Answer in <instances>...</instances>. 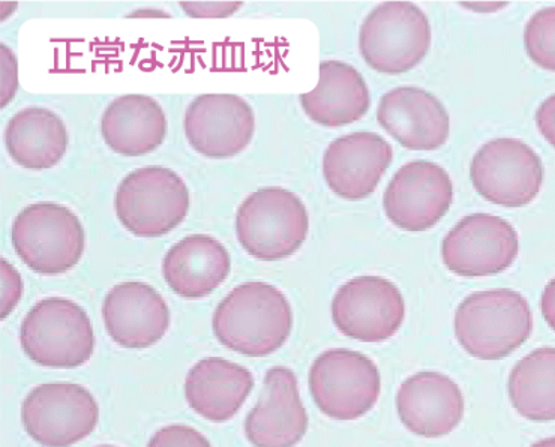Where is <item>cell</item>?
Here are the masks:
<instances>
[{
    "instance_id": "obj_1",
    "label": "cell",
    "mask_w": 555,
    "mask_h": 447,
    "mask_svg": "<svg viewBox=\"0 0 555 447\" xmlns=\"http://www.w3.org/2000/svg\"><path fill=\"white\" fill-rule=\"evenodd\" d=\"M212 328L217 340L229 350L264 358L280 350L291 336L292 305L275 285L245 282L215 309Z\"/></svg>"
},
{
    "instance_id": "obj_2",
    "label": "cell",
    "mask_w": 555,
    "mask_h": 447,
    "mask_svg": "<svg viewBox=\"0 0 555 447\" xmlns=\"http://www.w3.org/2000/svg\"><path fill=\"white\" fill-rule=\"evenodd\" d=\"M533 332V314L521 293L488 290L465 297L455 312V335L473 358H507Z\"/></svg>"
},
{
    "instance_id": "obj_3",
    "label": "cell",
    "mask_w": 555,
    "mask_h": 447,
    "mask_svg": "<svg viewBox=\"0 0 555 447\" xmlns=\"http://www.w3.org/2000/svg\"><path fill=\"white\" fill-rule=\"evenodd\" d=\"M310 217L302 200L284 188H261L236 214V237L249 256L261 261L292 257L307 241Z\"/></svg>"
},
{
    "instance_id": "obj_4",
    "label": "cell",
    "mask_w": 555,
    "mask_h": 447,
    "mask_svg": "<svg viewBox=\"0 0 555 447\" xmlns=\"http://www.w3.org/2000/svg\"><path fill=\"white\" fill-rule=\"evenodd\" d=\"M15 254L42 276H61L83 257V224L68 207L41 202L25 207L11 227Z\"/></svg>"
},
{
    "instance_id": "obj_5",
    "label": "cell",
    "mask_w": 555,
    "mask_h": 447,
    "mask_svg": "<svg viewBox=\"0 0 555 447\" xmlns=\"http://www.w3.org/2000/svg\"><path fill=\"white\" fill-rule=\"evenodd\" d=\"M23 350L41 367L72 370L92 358L91 319L76 302L49 297L27 312L20 328Z\"/></svg>"
},
{
    "instance_id": "obj_6",
    "label": "cell",
    "mask_w": 555,
    "mask_h": 447,
    "mask_svg": "<svg viewBox=\"0 0 555 447\" xmlns=\"http://www.w3.org/2000/svg\"><path fill=\"white\" fill-rule=\"evenodd\" d=\"M117 219L139 238H159L181 226L190 210V192L178 173L166 167H143L117 187Z\"/></svg>"
},
{
    "instance_id": "obj_7",
    "label": "cell",
    "mask_w": 555,
    "mask_h": 447,
    "mask_svg": "<svg viewBox=\"0 0 555 447\" xmlns=\"http://www.w3.org/2000/svg\"><path fill=\"white\" fill-rule=\"evenodd\" d=\"M431 46V26L412 2H385L363 20L359 50L374 71L389 76L408 73L424 61Z\"/></svg>"
},
{
    "instance_id": "obj_8",
    "label": "cell",
    "mask_w": 555,
    "mask_h": 447,
    "mask_svg": "<svg viewBox=\"0 0 555 447\" xmlns=\"http://www.w3.org/2000/svg\"><path fill=\"white\" fill-rule=\"evenodd\" d=\"M310 391L327 418L354 421L373 410L382 391L377 365L358 352L335 348L311 365Z\"/></svg>"
},
{
    "instance_id": "obj_9",
    "label": "cell",
    "mask_w": 555,
    "mask_h": 447,
    "mask_svg": "<svg viewBox=\"0 0 555 447\" xmlns=\"http://www.w3.org/2000/svg\"><path fill=\"white\" fill-rule=\"evenodd\" d=\"M543 164L524 141L500 137L488 141L473 156L470 179L480 197L492 205L518 209L538 197Z\"/></svg>"
},
{
    "instance_id": "obj_10",
    "label": "cell",
    "mask_w": 555,
    "mask_h": 447,
    "mask_svg": "<svg viewBox=\"0 0 555 447\" xmlns=\"http://www.w3.org/2000/svg\"><path fill=\"white\" fill-rule=\"evenodd\" d=\"M100 407L80 384L47 383L35 387L22 406L26 433L44 447H69L96 429Z\"/></svg>"
},
{
    "instance_id": "obj_11",
    "label": "cell",
    "mask_w": 555,
    "mask_h": 447,
    "mask_svg": "<svg viewBox=\"0 0 555 447\" xmlns=\"http://www.w3.org/2000/svg\"><path fill=\"white\" fill-rule=\"evenodd\" d=\"M405 302L392 281L358 277L347 281L332 301V320L343 335L362 343H383L400 331Z\"/></svg>"
},
{
    "instance_id": "obj_12",
    "label": "cell",
    "mask_w": 555,
    "mask_h": 447,
    "mask_svg": "<svg viewBox=\"0 0 555 447\" xmlns=\"http://www.w3.org/2000/svg\"><path fill=\"white\" fill-rule=\"evenodd\" d=\"M519 239L511 222L490 214L461 219L441 243V258L455 276H498L517 260Z\"/></svg>"
},
{
    "instance_id": "obj_13",
    "label": "cell",
    "mask_w": 555,
    "mask_h": 447,
    "mask_svg": "<svg viewBox=\"0 0 555 447\" xmlns=\"http://www.w3.org/2000/svg\"><path fill=\"white\" fill-rule=\"evenodd\" d=\"M451 176L431 161H412L395 173L385 195L386 217L398 229L424 233L451 209Z\"/></svg>"
},
{
    "instance_id": "obj_14",
    "label": "cell",
    "mask_w": 555,
    "mask_h": 447,
    "mask_svg": "<svg viewBox=\"0 0 555 447\" xmlns=\"http://www.w3.org/2000/svg\"><path fill=\"white\" fill-rule=\"evenodd\" d=\"M183 129L195 152L210 159H227L251 143L256 115L244 98L207 93L195 98L186 108Z\"/></svg>"
},
{
    "instance_id": "obj_15",
    "label": "cell",
    "mask_w": 555,
    "mask_h": 447,
    "mask_svg": "<svg viewBox=\"0 0 555 447\" xmlns=\"http://www.w3.org/2000/svg\"><path fill=\"white\" fill-rule=\"evenodd\" d=\"M308 431V414L300 399L295 372L271 368L263 394L245 419V434L254 447H295Z\"/></svg>"
},
{
    "instance_id": "obj_16",
    "label": "cell",
    "mask_w": 555,
    "mask_h": 447,
    "mask_svg": "<svg viewBox=\"0 0 555 447\" xmlns=\"http://www.w3.org/2000/svg\"><path fill=\"white\" fill-rule=\"evenodd\" d=\"M389 141L375 132H353L332 141L323 156V176L338 197H370L392 163Z\"/></svg>"
},
{
    "instance_id": "obj_17",
    "label": "cell",
    "mask_w": 555,
    "mask_h": 447,
    "mask_svg": "<svg viewBox=\"0 0 555 447\" xmlns=\"http://www.w3.org/2000/svg\"><path fill=\"white\" fill-rule=\"evenodd\" d=\"M382 128L410 151H436L451 135V117L439 98L421 88H395L377 108Z\"/></svg>"
},
{
    "instance_id": "obj_18",
    "label": "cell",
    "mask_w": 555,
    "mask_h": 447,
    "mask_svg": "<svg viewBox=\"0 0 555 447\" xmlns=\"http://www.w3.org/2000/svg\"><path fill=\"white\" fill-rule=\"evenodd\" d=\"M103 319L108 336L120 347H152L170 327V311L162 294L139 281L117 284L107 293Z\"/></svg>"
},
{
    "instance_id": "obj_19",
    "label": "cell",
    "mask_w": 555,
    "mask_h": 447,
    "mask_svg": "<svg viewBox=\"0 0 555 447\" xmlns=\"http://www.w3.org/2000/svg\"><path fill=\"white\" fill-rule=\"evenodd\" d=\"M397 410L402 425L413 434L439 438L451 434L464 418V396L459 384L440 372H417L401 384Z\"/></svg>"
},
{
    "instance_id": "obj_20",
    "label": "cell",
    "mask_w": 555,
    "mask_h": 447,
    "mask_svg": "<svg viewBox=\"0 0 555 447\" xmlns=\"http://www.w3.org/2000/svg\"><path fill=\"white\" fill-rule=\"evenodd\" d=\"M232 270V258L220 241L207 234H191L175 243L163 260L168 289L185 297L201 299L220 288Z\"/></svg>"
},
{
    "instance_id": "obj_21",
    "label": "cell",
    "mask_w": 555,
    "mask_h": 447,
    "mask_svg": "<svg viewBox=\"0 0 555 447\" xmlns=\"http://www.w3.org/2000/svg\"><path fill=\"white\" fill-rule=\"evenodd\" d=\"M254 389L251 371L222 358H206L191 368L185 396L191 409L215 423L230 421Z\"/></svg>"
},
{
    "instance_id": "obj_22",
    "label": "cell",
    "mask_w": 555,
    "mask_h": 447,
    "mask_svg": "<svg viewBox=\"0 0 555 447\" xmlns=\"http://www.w3.org/2000/svg\"><path fill=\"white\" fill-rule=\"evenodd\" d=\"M305 115L327 128L346 127L369 113V86L358 69L339 61L322 62L319 85L299 97Z\"/></svg>"
},
{
    "instance_id": "obj_23",
    "label": "cell",
    "mask_w": 555,
    "mask_h": 447,
    "mask_svg": "<svg viewBox=\"0 0 555 447\" xmlns=\"http://www.w3.org/2000/svg\"><path fill=\"white\" fill-rule=\"evenodd\" d=\"M101 135L116 154L140 156L162 146L167 135L166 113L146 95L116 98L105 108Z\"/></svg>"
},
{
    "instance_id": "obj_24",
    "label": "cell",
    "mask_w": 555,
    "mask_h": 447,
    "mask_svg": "<svg viewBox=\"0 0 555 447\" xmlns=\"http://www.w3.org/2000/svg\"><path fill=\"white\" fill-rule=\"evenodd\" d=\"M8 155L27 170H49L57 166L68 149L64 120L42 107L20 110L5 128Z\"/></svg>"
},
{
    "instance_id": "obj_25",
    "label": "cell",
    "mask_w": 555,
    "mask_h": 447,
    "mask_svg": "<svg viewBox=\"0 0 555 447\" xmlns=\"http://www.w3.org/2000/svg\"><path fill=\"white\" fill-rule=\"evenodd\" d=\"M509 398L522 418L555 421V348L542 347L519 360L511 372Z\"/></svg>"
},
{
    "instance_id": "obj_26",
    "label": "cell",
    "mask_w": 555,
    "mask_h": 447,
    "mask_svg": "<svg viewBox=\"0 0 555 447\" xmlns=\"http://www.w3.org/2000/svg\"><path fill=\"white\" fill-rule=\"evenodd\" d=\"M524 47L534 64L555 71V7L543 8L529 20Z\"/></svg>"
},
{
    "instance_id": "obj_27",
    "label": "cell",
    "mask_w": 555,
    "mask_h": 447,
    "mask_svg": "<svg viewBox=\"0 0 555 447\" xmlns=\"http://www.w3.org/2000/svg\"><path fill=\"white\" fill-rule=\"evenodd\" d=\"M147 447H212L197 430L186 425H168L151 438Z\"/></svg>"
},
{
    "instance_id": "obj_28",
    "label": "cell",
    "mask_w": 555,
    "mask_h": 447,
    "mask_svg": "<svg viewBox=\"0 0 555 447\" xmlns=\"http://www.w3.org/2000/svg\"><path fill=\"white\" fill-rule=\"evenodd\" d=\"M0 273H2V319H7L11 311L17 307L22 297L23 282L17 270L5 258L0 260Z\"/></svg>"
},
{
    "instance_id": "obj_29",
    "label": "cell",
    "mask_w": 555,
    "mask_h": 447,
    "mask_svg": "<svg viewBox=\"0 0 555 447\" xmlns=\"http://www.w3.org/2000/svg\"><path fill=\"white\" fill-rule=\"evenodd\" d=\"M242 2H181V8L191 17L225 18L236 13Z\"/></svg>"
},
{
    "instance_id": "obj_30",
    "label": "cell",
    "mask_w": 555,
    "mask_h": 447,
    "mask_svg": "<svg viewBox=\"0 0 555 447\" xmlns=\"http://www.w3.org/2000/svg\"><path fill=\"white\" fill-rule=\"evenodd\" d=\"M2 56V107L10 103L17 90V59L7 46H0Z\"/></svg>"
},
{
    "instance_id": "obj_31",
    "label": "cell",
    "mask_w": 555,
    "mask_h": 447,
    "mask_svg": "<svg viewBox=\"0 0 555 447\" xmlns=\"http://www.w3.org/2000/svg\"><path fill=\"white\" fill-rule=\"evenodd\" d=\"M537 125L543 139L555 148V95L546 98L538 108Z\"/></svg>"
},
{
    "instance_id": "obj_32",
    "label": "cell",
    "mask_w": 555,
    "mask_h": 447,
    "mask_svg": "<svg viewBox=\"0 0 555 447\" xmlns=\"http://www.w3.org/2000/svg\"><path fill=\"white\" fill-rule=\"evenodd\" d=\"M541 309L543 319L555 332V278L546 284L542 293Z\"/></svg>"
},
{
    "instance_id": "obj_33",
    "label": "cell",
    "mask_w": 555,
    "mask_h": 447,
    "mask_svg": "<svg viewBox=\"0 0 555 447\" xmlns=\"http://www.w3.org/2000/svg\"><path fill=\"white\" fill-rule=\"evenodd\" d=\"M530 447H555V437L543 438Z\"/></svg>"
},
{
    "instance_id": "obj_34",
    "label": "cell",
    "mask_w": 555,
    "mask_h": 447,
    "mask_svg": "<svg viewBox=\"0 0 555 447\" xmlns=\"http://www.w3.org/2000/svg\"><path fill=\"white\" fill-rule=\"evenodd\" d=\"M100 447H115V446H100Z\"/></svg>"
}]
</instances>
